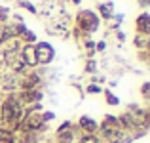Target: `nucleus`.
Returning a JSON list of instances; mask_svg holds the SVG:
<instances>
[{
	"instance_id": "39448f33",
	"label": "nucleus",
	"mask_w": 150,
	"mask_h": 143,
	"mask_svg": "<svg viewBox=\"0 0 150 143\" xmlns=\"http://www.w3.org/2000/svg\"><path fill=\"white\" fill-rule=\"evenodd\" d=\"M137 31H139V34L150 36V15L148 14H141L137 17Z\"/></svg>"
},
{
	"instance_id": "9b49d317",
	"label": "nucleus",
	"mask_w": 150,
	"mask_h": 143,
	"mask_svg": "<svg viewBox=\"0 0 150 143\" xmlns=\"http://www.w3.org/2000/svg\"><path fill=\"white\" fill-rule=\"evenodd\" d=\"M141 94H143L144 99H150V82H144V84L141 86Z\"/></svg>"
},
{
	"instance_id": "0eeeda50",
	"label": "nucleus",
	"mask_w": 150,
	"mask_h": 143,
	"mask_svg": "<svg viewBox=\"0 0 150 143\" xmlns=\"http://www.w3.org/2000/svg\"><path fill=\"white\" fill-rule=\"evenodd\" d=\"M99 14H101L105 19H110V17H112V2H108V4H99Z\"/></svg>"
},
{
	"instance_id": "6ab92c4d",
	"label": "nucleus",
	"mask_w": 150,
	"mask_h": 143,
	"mask_svg": "<svg viewBox=\"0 0 150 143\" xmlns=\"http://www.w3.org/2000/svg\"><path fill=\"white\" fill-rule=\"evenodd\" d=\"M105 48H106V44H105V42H99V44H95V50H99V51H103Z\"/></svg>"
},
{
	"instance_id": "aec40b11",
	"label": "nucleus",
	"mask_w": 150,
	"mask_h": 143,
	"mask_svg": "<svg viewBox=\"0 0 150 143\" xmlns=\"http://www.w3.org/2000/svg\"><path fill=\"white\" fill-rule=\"evenodd\" d=\"M72 2H74V4H80V0H72Z\"/></svg>"
},
{
	"instance_id": "9d476101",
	"label": "nucleus",
	"mask_w": 150,
	"mask_h": 143,
	"mask_svg": "<svg viewBox=\"0 0 150 143\" xmlns=\"http://www.w3.org/2000/svg\"><path fill=\"white\" fill-rule=\"evenodd\" d=\"M21 36L25 38V40L29 42V44H33V42L36 40V36H34V33H33V31H29V29H25V31H23V33H21Z\"/></svg>"
},
{
	"instance_id": "1a4fd4ad",
	"label": "nucleus",
	"mask_w": 150,
	"mask_h": 143,
	"mask_svg": "<svg viewBox=\"0 0 150 143\" xmlns=\"http://www.w3.org/2000/svg\"><path fill=\"white\" fill-rule=\"evenodd\" d=\"M105 97H106V103H108V105H120V99L110 92V90H105Z\"/></svg>"
},
{
	"instance_id": "ddd939ff",
	"label": "nucleus",
	"mask_w": 150,
	"mask_h": 143,
	"mask_svg": "<svg viewBox=\"0 0 150 143\" xmlns=\"http://www.w3.org/2000/svg\"><path fill=\"white\" fill-rule=\"evenodd\" d=\"M88 92H89V94H101L103 88H99L97 84H88Z\"/></svg>"
},
{
	"instance_id": "4468645a",
	"label": "nucleus",
	"mask_w": 150,
	"mask_h": 143,
	"mask_svg": "<svg viewBox=\"0 0 150 143\" xmlns=\"http://www.w3.org/2000/svg\"><path fill=\"white\" fill-rule=\"evenodd\" d=\"M82 143H97V137L93 134H88V136L82 137Z\"/></svg>"
},
{
	"instance_id": "f03ea898",
	"label": "nucleus",
	"mask_w": 150,
	"mask_h": 143,
	"mask_svg": "<svg viewBox=\"0 0 150 143\" xmlns=\"http://www.w3.org/2000/svg\"><path fill=\"white\" fill-rule=\"evenodd\" d=\"M76 23H78V27H80L84 33H93V31H97V27H99V17H97L93 11L84 10V11L78 14Z\"/></svg>"
},
{
	"instance_id": "20e7f679",
	"label": "nucleus",
	"mask_w": 150,
	"mask_h": 143,
	"mask_svg": "<svg viewBox=\"0 0 150 143\" xmlns=\"http://www.w3.org/2000/svg\"><path fill=\"white\" fill-rule=\"evenodd\" d=\"M21 61L25 63L27 67H36L38 65V61H36V51H34V46L33 44H27L21 50Z\"/></svg>"
},
{
	"instance_id": "412c9836",
	"label": "nucleus",
	"mask_w": 150,
	"mask_h": 143,
	"mask_svg": "<svg viewBox=\"0 0 150 143\" xmlns=\"http://www.w3.org/2000/svg\"><path fill=\"white\" fill-rule=\"evenodd\" d=\"M0 33H2V25H0Z\"/></svg>"
},
{
	"instance_id": "7ed1b4c3",
	"label": "nucleus",
	"mask_w": 150,
	"mask_h": 143,
	"mask_svg": "<svg viewBox=\"0 0 150 143\" xmlns=\"http://www.w3.org/2000/svg\"><path fill=\"white\" fill-rule=\"evenodd\" d=\"M34 51H36V61L42 63V65H48V63L53 61V48H51V44H48V42H38L36 46H34Z\"/></svg>"
},
{
	"instance_id": "423d86ee",
	"label": "nucleus",
	"mask_w": 150,
	"mask_h": 143,
	"mask_svg": "<svg viewBox=\"0 0 150 143\" xmlns=\"http://www.w3.org/2000/svg\"><path fill=\"white\" fill-rule=\"evenodd\" d=\"M80 126H82V128H84L88 134H93L97 128H99V124H97L93 118H89V117H82V118H80Z\"/></svg>"
},
{
	"instance_id": "2eb2a0df",
	"label": "nucleus",
	"mask_w": 150,
	"mask_h": 143,
	"mask_svg": "<svg viewBox=\"0 0 150 143\" xmlns=\"http://www.w3.org/2000/svg\"><path fill=\"white\" fill-rule=\"evenodd\" d=\"M21 6H23V8H27V10H29L30 14H36V8H34L30 2H25V0H21Z\"/></svg>"
},
{
	"instance_id": "dca6fc26",
	"label": "nucleus",
	"mask_w": 150,
	"mask_h": 143,
	"mask_svg": "<svg viewBox=\"0 0 150 143\" xmlns=\"http://www.w3.org/2000/svg\"><path fill=\"white\" fill-rule=\"evenodd\" d=\"M86 48L89 50V54H93V51H95V42L93 40H86Z\"/></svg>"
},
{
	"instance_id": "a211bd4d",
	"label": "nucleus",
	"mask_w": 150,
	"mask_h": 143,
	"mask_svg": "<svg viewBox=\"0 0 150 143\" xmlns=\"http://www.w3.org/2000/svg\"><path fill=\"white\" fill-rule=\"evenodd\" d=\"M6 17H8V10L6 8H0V21H6Z\"/></svg>"
},
{
	"instance_id": "f3484780",
	"label": "nucleus",
	"mask_w": 150,
	"mask_h": 143,
	"mask_svg": "<svg viewBox=\"0 0 150 143\" xmlns=\"http://www.w3.org/2000/svg\"><path fill=\"white\" fill-rule=\"evenodd\" d=\"M40 117H42V122H48V120L53 118V113H44V114H40Z\"/></svg>"
},
{
	"instance_id": "f257e3e1",
	"label": "nucleus",
	"mask_w": 150,
	"mask_h": 143,
	"mask_svg": "<svg viewBox=\"0 0 150 143\" xmlns=\"http://www.w3.org/2000/svg\"><path fill=\"white\" fill-rule=\"evenodd\" d=\"M19 118H21V105H19L17 97L8 95L6 101H4V105H2V120H4V124H8V126L17 124Z\"/></svg>"
},
{
	"instance_id": "6e6552de",
	"label": "nucleus",
	"mask_w": 150,
	"mask_h": 143,
	"mask_svg": "<svg viewBox=\"0 0 150 143\" xmlns=\"http://www.w3.org/2000/svg\"><path fill=\"white\" fill-rule=\"evenodd\" d=\"M0 141L4 143H13V134L8 128H0Z\"/></svg>"
},
{
	"instance_id": "f8f14e48",
	"label": "nucleus",
	"mask_w": 150,
	"mask_h": 143,
	"mask_svg": "<svg viewBox=\"0 0 150 143\" xmlns=\"http://www.w3.org/2000/svg\"><path fill=\"white\" fill-rule=\"evenodd\" d=\"M86 71H88V73H95L97 71V63L93 61V59H89V61L86 63Z\"/></svg>"
}]
</instances>
